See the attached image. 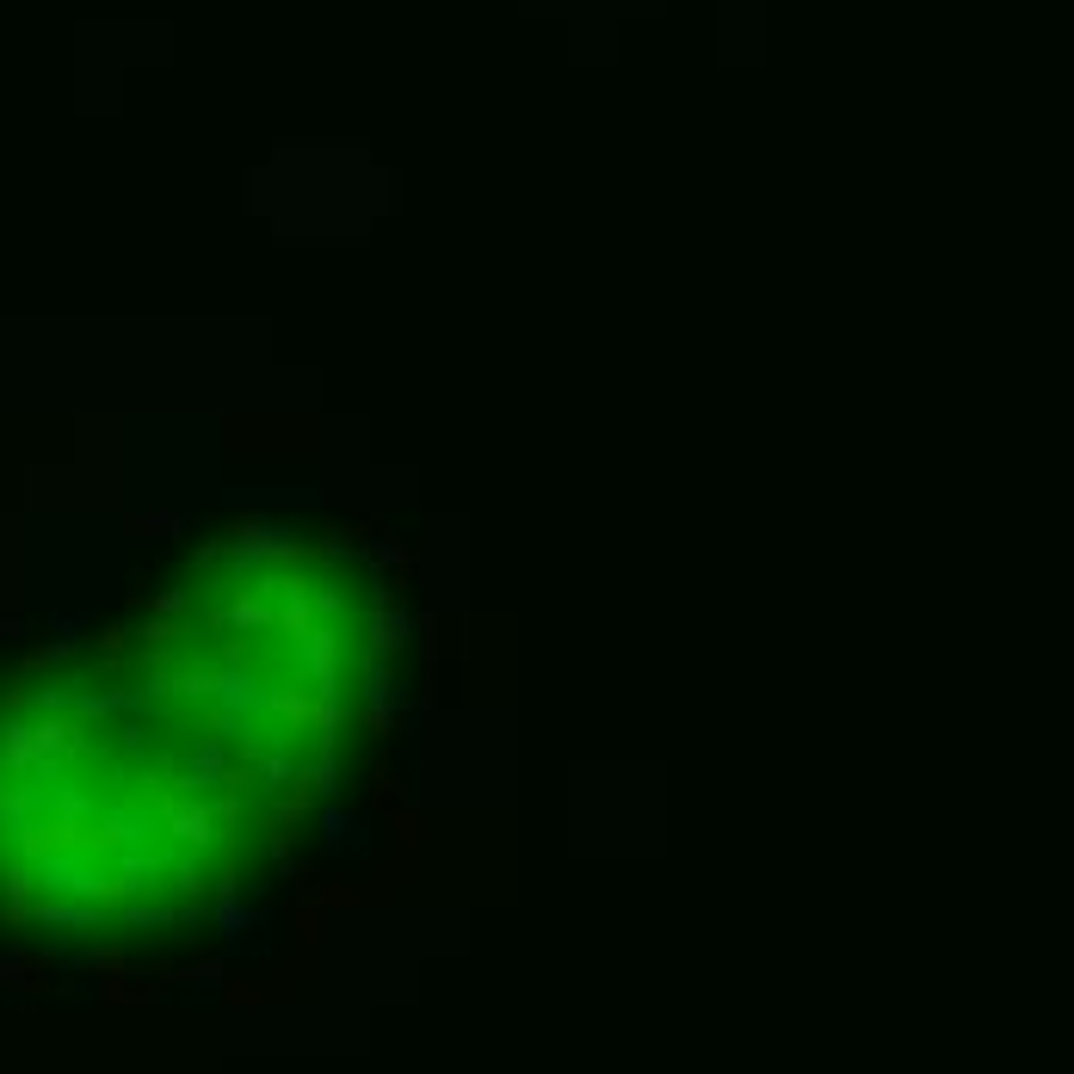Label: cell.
<instances>
[{
	"instance_id": "obj_1",
	"label": "cell",
	"mask_w": 1074,
	"mask_h": 1074,
	"mask_svg": "<svg viewBox=\"0 0 1074 1074\" xmlns=\"http://www.w3.org/2000/svg\"><path fill=\"white\" fill-rule=\"evenodd\" d=\"M118 649L241 828L272 840L371 723L377 575L328 537H235Z\"/></svg>"
},
{
	"instance_id": "obj_2",
	"label": "cell",
	"mask_w": 1074,
	"mask_h": 1074,
	"mask_svg": "<svg viewBox=\"0 0 1074 1074\" xmlns=\"http://www.w3.org/2000/svg\"><path fill=\"white\" fill-rule=\"evenodd\" d=\"M254 840L124 649L0 704V889L75 920L186 914Z\"/></svg>"
}]
</instances>
